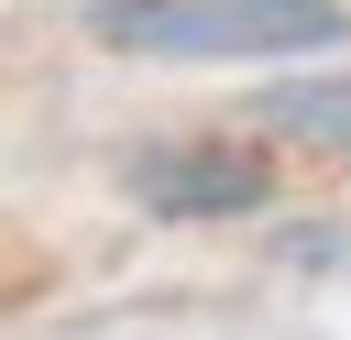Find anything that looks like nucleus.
Returning <instances> with one entry per match:
<instances>
[{
  "label": "nucleus",
  "instance_id": "f257e3e1",
  "mask_svg": "<svg viewBox=\"0 0 351 340\" xmlns=\"http://www.w3.org/2000/svg\"><path fill=\"white\" fill-rule=\"evenodd\" d=\"M88 33L165 66H252V55H329L351 22L340 0H88Z\"/></svg>",
  "mask_w": 351,
  "mask_h": 340
},
{
  "label": "nucleus",
  "instance_id": "f03ea898",
  "mask_svg": "<svg viewBox=\"0 0 351 340\" xmlns=\"http://www.w3.org/2000/svg\"><path fill=\"white\" fill-rule=\"evenodd\" d=\"M132 197L154 219H230V208H263L274 186L230 143H154V154H132Z\"/></svg>",
  "mask_w": 351,
  "mask_h": 340
},
{
  "label": "nucleus",
  "instance_id": "7ed1b4c3",
  "mask_svg": "<svg viewBox=\"0 0 351 340\" xmlns=\"http://www.w3.org/2000/svg\"><path fill=\"white\" fill-rule=\"evenodd\" d=\"M252 121L274 143H318V154H351V66H307V77H274L252 99Z\"/></svg>",
  "mask_w": 351,
  "mask_h": 340
}]
</instances>
